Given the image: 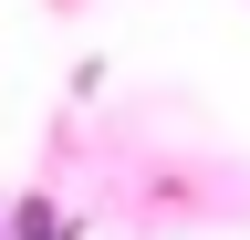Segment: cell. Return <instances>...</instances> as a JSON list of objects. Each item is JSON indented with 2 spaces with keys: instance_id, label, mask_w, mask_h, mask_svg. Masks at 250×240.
I'll return each mask as SVG.
<instances>
[{
  "instance_id": "cell-1",
  "label": "cell",
  "mask_w": 250,
  "mask_h": 240,
  "mask_svg": "<svg viewBox=\"0 0 250 240\" xmlns=\"http://www.w3.org/2000/svg\"><path fill=\"white\" fill-rule=\"evenodd\" d=\"M11 240H73V219H62L52 198H21L11 209Z\"/></svg>"
},
{
  "instance_id": "cell-2",
  "label": "cell",
  "mask_w": 250,
  "mask_h": 240,
  "mask_svg": "<svg viewBox=\"0 0 250 240\" xmlns=\"http://www.w3.org/2000/svg\"><path fill=\"white\" fill-rule=\"evenodd\" d=\"M0 230H11V209H0Z\"/></svg>"
}]
</instances>
